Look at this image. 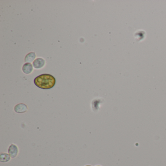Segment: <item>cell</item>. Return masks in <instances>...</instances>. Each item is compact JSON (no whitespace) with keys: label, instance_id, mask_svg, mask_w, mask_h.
<instances>
[{"label":"cell","instance_id":"cell-4","mask_svg":"<svg viewBox=\"0 0 166 166\" xmlns=\"http://www.w3.org/2000/svg\"><path fill=\"white\" fill-rule=\"evenodd\" d=\"M45 64V61L42 58H38L36 59L33 62V66L36 69L41 68Z\"/></svg>","mask_w":166,"mask_h":166},{"label":"cell","instance_id":"cell-8","mask_svg":"<svg viewBox=\"0 0 166 166\" xmlns=\"http://www.w3.org/2000/svg\"><path fill=\"white\" fill-rule=\"evenodd\" d=\"M91 166V165H87V166Z\"/></svg>","mask_w":166,"mask_h":166},{"label":"cell","instance_id":"cell-9","mask_svg":"<svg viewBox=\"0 0 166 166\" xmlns=\"http://www.w3.org/2000/svg\"></svg>","mask_w":166,"mask_h":166},{"label":"cell","instance_id":"cell-7","mask_svg":"<svg viewBox=\"0 0 166 166\" xmlns=\"http://www.w3.org/2000/svg\"><path fill=\"white\" fill-rule=\"evenodd\" d=\"M10 157L9 154L6 153H2L0 155V161L2 162H7L10 160Z\"/></svg>","mask_w":166,"mask_h":166},{"label":"cell","instance_id":"cell-6","mask_svg":"<svg viewBox=\"0 0 166 166\" xmlns=\"http://www.w3.org/2000/svg\"><path fill=\"white\" fill-rule=\"evenodd\" d=\"M36 58V54L34 52H31L28 54L25 57L24 61L26 62H31Z\"/></svg>","mask_w":166,"mask_h":166},{"label":"cell","instance_id":"cell-3","mask_svg":"<svg viewBox=\"0 0 166 166\" xmlns=\"http://www.w3.org/2000/svg\"><path fill=\"white\" fill-rule=\"evenodd\" d=\"M18 149L17 147L14 144H11L8 149V153L12 158H15L17 155Z\"/></svg>","mask_w":166,"mask_h":166},{"label":"cell","instance_id":"cell-2","mask_svg":"<svg viewBox=\"0 0 166 166\" xmlns=\"http://www.w3.org/2000/svg\"><path fill=\"white\" fill-rule=\"evenodd\" d=\"M28 110L27 106L26 104L23 103L17 104L14 107V111H15L17 113H23L26 112Z\"/></svg>","mask_w":166,"mask_h":166},{"label":"cell","instance_id":"cell-5","mask_svg":"<svg viewBox=\"0 0 166 166\" xmlns=\"http://www.w3.org/2000/svg\"><path fill=\"white\" fill-rule=\"evenodd\" d=\"M33 70L32 65L30 63H26L23 65V71L26 74L31 73Z\"/></svg>","mask_w":166,"mask_h":166},{"label":"cell","instance_id":"cell-1","mask_svg":"<svg viewBox=\"0 0 166 166\" xmlns=\"http://www.w3.org/2000/svg\"><path fill=\"white\" fill-rule=\"evenodd\" d=\"M34 82L35 84L39 88L50 89L55 86L56 79L52 75L44 74L36 77Z\"/></svg>","mask_w":166,"mask_h":166}]
</instances>
